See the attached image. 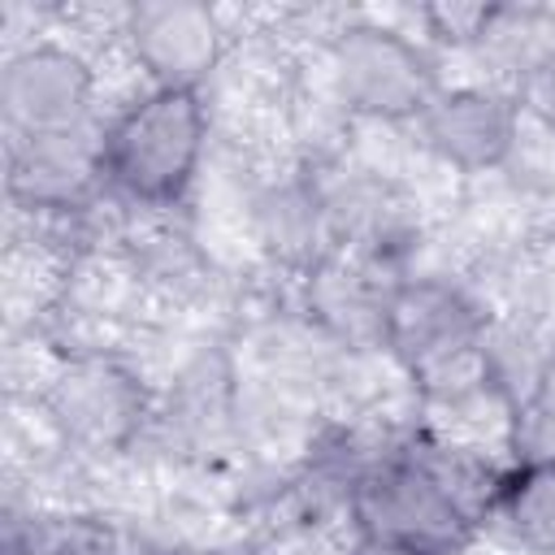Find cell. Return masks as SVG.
I'll return each instance as SVG.
<instances>
[{"label": "cell", "mask_w": 555, "mask_h": 555, "mask_svg": "<svg viewBox=\"0 0 555 555\" xmlns=\"http://www.w3.org/2000/svg\"><path fill=\"white\" fill-rule=\"evenodd\" d=\"M208 108L191 87H147L121 104L95 139L100 178L147 208L178 204L204 160Z\"/></svg>", "instance_id": "cell-2"}, {"label": "cell", "mask_w": 555, "mask_h": 555, "mask_svg": "<svg viewBox=\"0 0 555 555\" xmlns=\"http://www.w3.org/2000/svg\"><path fill=\"white\" fill-rule=\"evenodd\" d=\"M351 555H390V551H377V546H360V542H356V551H351Z\"/></svg>", "instance_id": "cell-13"}, {"label": "cell", "mask_w": 555, "mask_h": 555, "mask_svg": "<svg viewBox=\"0 0 555 555\" xmlns=\"http://www.w3.org/2000/svg\"><path fill=\"white\" fill-rule=\"evenodd\" d=\"M30 555H117V538L104 520L91 516H65L26 538Z\"/></svg>", "instance_id": "cell-10"}, {"label": "cell", "mask_w": 555, "mask_h": 555, "mask_svg": "<svg viewBox=\"0 0 555 555\" xmlns=\"http://www.w3.org/2000/svg\"><path fill=\"white\" fill-rule=\"evenodd\" d=\"M143 555H169V551H143Z\"/></svg>", "instance_id": "cell-14"}, {"label": "cell", "mask_w": 555, "mask_h": 555, "mask_svg": "<svg viewBox=\"0 0 555 555\" xmlns=\"http://www.w3.org/2000/svg\"><path fill=\"white\" fill-rule=\"evenodd\" d=\"M516 117H520V104L499 91L442 87L416 126H421L425 147L442 165H451L460 173H486L512 156Z\"/></svg>", "instance_id": "cell-7"}, {"label": "cell", "mask_w": 555, "mask_h": 555, "mask_svg": "<svg viewBox=\"0 0 555 555\" xmlns=\"http://www.w3.org/2000/svg\"><path fill=\"white\" fill-rule=\"evenodd\" d=\"M382 334L395 360L442 399H460L486 382L481 312L447 282H403L382 308Z\"/></svg>", "instance_id": "cell-3"}, {"label": "cell", "mask_w": 555, "mask_h": 555, "mask_svg": "<svg viewBox=\"0 0 555 555\" xmlns=\"http://www.w3.org/2000/svg\"><path fill=\"white\" fill-rule=\"evenodd\" d=\"M126 43L152 87H191L217 69L225 30L208 4L195 0H152L134 4L126 17Z\"/></svg>", "instance_id": "cell-6"}, {"label": "cell", "mask_w": 555, "mask_h": 555, "mask_svg": "<svg viewBox=\"0 0 555 555\" xmlns=\"http://www.w3.org/2000/svg\"><path fill=\"white\" fill-rule=\"evenodd\" d=\"M486 516H494L512 542L555 555V455H525L516 468L499 473Z\"/></svg>", "instance_id": "cell-9"}, {"label": "cell", "mask_w": 555, "mask_h": 555, "mask_svg": "<svg viewBox=\"0 0 555 555\" xmlns=\"http://www.w3.org/2000/svg\"><path fill=\"white\" fill-rule=\"evenodd\" d=\"M347 516L360 546L390 555H464L486 507L464 473L425 451H395L364 464L347 486Z\"/></svg>", "instance_id": "cell-1"}, {"label": "cell", "mask_w": 555, "mask_h": 555, "mask_svg": "<svg viewBox=\"0 0 555 555\" xmlns=\"http://www.w3.org/2000/svg\"><path fill=\"white\" fill-rule=\"evenodd\" d=\"M4 117L22 139L74 134L95 100V69L78 48L65 43H30L9 56L0 78Z\"/></svg>", "instance_id": "cell-5"}, {"label": "cell", "mask_w": 555, "mask_h": 555, "mask_svg": "<svg viewBox=\"0 0 555 555\" xmlns=\"http://www.w3.org/2000/svg\"><path fill=\"white\" fill-rule=\"evenodd\" d=\"M516 104H520V113H529L546 134H555V48L542 52L538 61H529V69L520 74Z\"/></svg>", "instance_id": "cell-12"}, {"label": "cell", "mask_w": 555, "mask_h": 555, "mask_svg": "<svg viewBox=\"0 0 555 555\" xmlns=\"http://www.w3.org/2000/svg\"><path fill=\"white\" fill-rule=\"evenodd\" d=\"M52 421L87 447H121L143 416V390L117 360H74L48 390Z\"/></svg>", "instance_id": "cell-8"}, {"label": "cell", "mask_w": 555, "mask_h": 555, "mask_svg": "<svg viewBox=\"0 0 555 555\" xmlns=\"http://www.w3.org/2000/svg\"><path fill=\"white\" fill-rule=\"evenodd\" d=\"M334 82L343 104L373 121H421L442 91L434 56L377 22H356L334 39Z\"/></svg>", "instance_id": "cell-4"}, {"label": "cell", "mask_w": 555, "mask_h": 555, "mask_svg": "<svg viewBox=\"0 0 555 555\" xmlns=\"http://www.w3.org/2000/svg\"><path fill=\"white\" fill-rule=\"evenodd\" d=\"M499 13L503 9H494V4H429V9H421V22H425L429 39H438V43H473L494 26Z\"/></svg>", "instance_id": "cell-11"}]
</instances>
